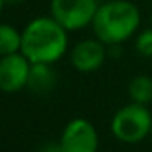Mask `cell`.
<instances>
[{
	"mask_svg": "<svg viewBox=\"0 0 152 152\" xmlns=\"http://www.w3.org/2000/svg\"><path fill=\"white\" fill-rule=\"evenodd\" d=\"M4 7H5V2H4V0H0V13H2V10H4Z\"/></svg>",
	"mask_w": 152,
	"mask_h": 152,
	"instance_id": "14",
	"label": "cell"
},
{
	"mask_svg": "<svg viewBox=\"0 0 152 152\" xmlns=\"http://www.w3.org/2000/svg\"><path fill=\"white\" fill-rule=\"evenodd\" d=\"M129 96L134 103L147 105L152 102V79L149 75H136L129 82Z\"/></svg>",
	"mask_w": 152,
	"mask_h": 152,
	"instance_id": "10",
	"label": "cell"
},
{
	"mask_svg": "<svg viewBox=\"0 0 152 152\" xmlns=\"http://www.w3.org/2000/svg\"><path fill=\"white\" fill-rule=\"evenodd\" d=\"M31 62L21 53L0 57V90L15 93L28 87Z\"/></svg>",
	"mask_w": 152,
	"mask_h": 152,
	"instance_id": "6",
	"label": "cell"
},
{
	"mask_svg": "<svg viewBox=\"0 0 152 152\" xmlns=\"http://www.w3.org/2000/svg\"><path fill=\"white\" fill-rule=\"evenodd\" d=\"M111 131L123 142H141L152 132V115L145 105L132 102L116 111L111 121Z\"/></svg>",
	"mask_w": 152,
	"mask_h": 152,
	"instance_id": "3",
	"label": "cell"
},
{
	"mask_svg": "<svg viewBox=\"0 0 152 152\" xmlns=\"http://www.w3.org/2000/svg\"><path fill=\"white\" fill-rule=\"evenodd\" d=\"M141 12L129 0H106L98 5L93 18V33L103 44H123L137 31Z\"/></svg>",
	"mask_w": 152,
	"mask_h": 152,
	"instance_id": "2",
	"label": "cell"
},
{
	"mask_svg": "<svg viewBox=\"0 0 152 152\" xmlns=\"http://www.w3.org/2000/svg\"><path fill=\"white\" fill-rule=\"evenodd\" d=\"M136 49L141 56L152 57V30H144L136 38Z\"/></svg>",
	"mask_w": 152,
	"mask_h": 152,
	"instance_id": "11",
	"label": "cell"
},
{
	"mask_svg": "<svg viewBox=\"0 0 152 152\" xmlns=\"http://www.w3.org/2000/svg\"><path fill=\"white\" fill-rule=\"evenodd\" d=\"M21 53V33L8 23H0V57Z\"/></svg>",
	"mask_w": 152,
	"mask_h": 152,
	"instance_id": "9",
	"label": "cell"
},
{
	"mask_svg": "<svg viewBox=\"0 0 152 152\" xmlns=\"http://www.w3.org/2000/svg\"><path fill=\"white\" fill-rule=\"evenodd\" d=\"M98 5L95 0H51L49 13L67 31H79L93 23Z\"/></svg>",
	"mask_w": 152,
	"mask_h": 152,
	"instance_id": "4",
	"label": "cell"
},
{
	"mask_svg": "<svg viewBox=\"0 0 152 152\" xmlns=\"http://www.w3.org/2000/svg\"><path fill=\"white\" fill-rule=\"evenodd\" d=\"M4 2H5V5H21L26 0H4Z\"/></svg>",
	"mask_w": 152,
	"mask_h": 152,
	"instance_id": "13",
	"label": "cell"
},
{
	"mask_svg": "<svg viewBox=\"0 0 152 152\" xmlns=\"http://www.w3.org/2000/svg\"><path fill=\"white\" fill-rule=\"evenodd\" d=\"M57 83V75L51 64H31L28 88L38 95L49 93Z\"/></svg>",
	"mask_w": 152,
	"mask_h": 152,
	"instance_id": "8",
	"label": "cell"
},
{
	"mask_svg": "<svg viewBox=\"0 0 152 152\" xmlns=\"http://www.w3.org/2000/svg\"><path fill=\"white\" fill-rule=\"evenodd\" d=\"M106 56V44H103L100 39H85L74 46L70 53V62L79 72L88 74L98 70L103 66Z\"/></svg>",
	"mask_w": 152,
	"mask_h": 152,
	"instance_id": "7",
	"label": "cell"
},
{
	"mask_svg": "<svg viewBox=\"0 0 152 152\" xmlns=\"http://www.w3.org/2000/svg\"><path fill=\"white\" fill-rule=\"evenodd\" d=\"M61 144L66 152H96L98 134L90 121L77 118L64 128Z\"/></svg>",
	"mask_w": 152,
	"mask_h": 152,
	"instance_id": "5",
	"label": "cell"
},
{
	"mask_svg": "<svg viewBox=\"0 0 152 152\" xmlns=\"http://www.w3.org/2000/svg\"><path fill=\"white\" fill-rule=\"evenodd\" d=\"M39 152H66L62 147V144L59 142H46L44 145H41Z\"/></svg>",
	"mask_w": 152,
	"mask_h": 152,
	"instance_id": "12",
	"label": "cell"
},
{
	"mask_svg": "<svg viewBox=\"0 0 152 152\" xmlns=\"http://www.w3.org/2000/svg\"><path fill=\"white\" fill-rule=\"evenodd\" d=\"M67 33L53 17L34 18L21 31V54L31 64L53 66L67 53Z\"/></svg>",
	"mask_w": 152,
	"mask_h": 152,
	"instance_id": "1",
	"label": "cell"
},
{
	"mask_svg": "<svg viewBox=\"0 0 152 152\" xmlns=\"http://www.w3.org/2000/svg\"><path fill=\"white\" fill-rule=\"evenodd\" d=\"M96 4H103V2H106V0H95Z\"/></svg>",
	"mask_w": 152,
	"mask_h": 152,
	"instance_id": "15",
	"label": "cell"
}]
</instances>
